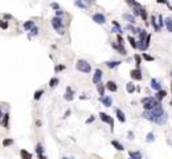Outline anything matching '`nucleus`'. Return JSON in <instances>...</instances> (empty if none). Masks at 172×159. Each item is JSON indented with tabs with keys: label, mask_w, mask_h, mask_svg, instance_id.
I'll return each mask as SVG.
<instances>
[{
	"label": "nucleus",
	"mask_w": 172,
	"mask_h": 159,
	"mask_svg": "<svg viewBox=\"0 0 172 159\" xmlns=\"http://www.w3.org/2000/svg\"><path fill=\"white\" fill-rule=\"evenodd\" d=\"M74 5L77 8H80V9H86L88 8V5L84 3V0H74Z\"/></svg>",
	"instance_id": "28"
},
{
	"label": "nucleus",
	"mask_w": 172,
	"mask_h": 159,
	"mask_svg": "<svg viewBox=\"0 0 172 159\" xmlns=\"http://www.w3.org/2000/svg\"><path fill=\"white\" fill-rule=\"evenodd\" d=\"M150 86H151V89H154L155 92L161 89V84L160 81H158L156 78H151V82H150Z\"/></svg>",
	"instance_id": "15"
},
{
	"label": "nucleus",
	"mask_w": 172,
	"mask_h": 159,
	"mask_svg": "<svg viewBox=\"0 0 172 159\" xmlns=\"http://www.w3.org/2000/svg\"><path fill=\"white\" fill-rule=\"evenodd\" d=\"M134 60H135V64H136V68H140V64H142V57L139 54H134Z\"/></svg>",
	"instance_id": "38"
},
{
	"label": "nucleus",
	"mask_w": 172,
	"mask_h": 159,
	"mask_svg": "<svg viewBox=\"0 0 172 159\" xmlns=\"http://www.w3.org/2000/svg\"><path fill=\"white\" fill-rule=\"evenodd\" d=\"M115 115H117V119H118L121 123H125V122H126V115H125V113H123L121 109H115Z\"/></svg>",
	"instance_id": "14"
},
{
	"label": "nucleus",
	"mask_w": 172,
	"mask_h": 159,
	"mask_svg": "<svg viewBox=\"0 0 172 159\" xmlns=\"http://www.w3.org/2000/svg\"><path fill=\"white\" fill-rule=\"evenodd\" d=\"M142 117L144 119H148L154 123H158V125H164L167 122V113L164 111V109L161 106V104L154 108L152 110H144Z\"/></svg>",
	"instance_id": "1"
},
{
	"label": "nucleus",
	"mask_w": 172,
	"mask_h": 159,
	"mask_svg": "<svg viewBox=\"0 0 172 159\" xmlns=\"http://www.w3.org/2000/svg\"><path fill=\"white\" fill-rule=\"evenodd\" d=\"M94 121H96V115H90V117H89V118H88V119H86V125H90V123H93Z\"/></svg>",
	"instance_id": "47"
},
{
	"label": "nucleus",
	"mask_w": 172,
	"mask_h": 159,
	"mask_svg": "<svg viewBox=\"0 0 172 159\" xmlns=\"http://www.w3.org/2000/svg\"><path fill=\"white\" fill-rule=\"evenodd\" d=\"M140 17L143 20H144V21H147V11H146L144 8H142V11H140Z\"/></svg>",
	"instance_id": "45"
},
{
	"label": "nucleus",
	"mask_w": 172,
	"mask_h": 159,
	"mask_svg": "<svg viewBox=\"0 0 172 159\" xmlns=\"http://www.w3.org/2000/svg\"><path fill=\"white\" fill-rule=\"evenodd\" d=\"M138 35H139V41H144L146 37L148 36V33H147V31H144V29H138Z\"/></svg>",
	"instance_id": "24"
},
{
	"label": "nucleus",
	"mask_w": 172,
	"mask_h": 159,
	"mask_svg": "<svg viewBox=\"0 0 172 159\" xmlns=\"http://www.w3.org/2000/svg\"><path fill=\"white\" fill-rule=\"evenodd\" d=\"M165 96H167V92L165 90H163V89H160V90H158L156 92V94H155V98H156L158 101H163L165 98Z\"/></svg>",
	"instance_id": "18"
},
{
	"label": "nucleus",
	"mask_w": 172,
	"mask_h": 159,
	"mask_svg": "<svg viewBox=\"0 0 172 159\" xmlns=\"http://www.w3.org/2000/svg\"><path fill=\"white\" fill-rule=\"evenodd\" d=\"M158 25H159V28H160V29H161V27L164 25V20H163V16H161V15L158 16Z\"/></svg>",
	"instance_id": "42"
},
{
	"label": "nucleus",
	"mask_w": 172,
	"mask_h": 159,
	"mask_svg": "<svg viewBox=\"0 0 172 159\" xmlns=\"http://www.w3.org/2000/svg\"><path fill=\"white\" fill-rule=\"evenodd\" d=\"M113 25H114V28H113V33H122V28H121V25H119L118 21H113Z\"/></svg>",
	"instance_id": "26"
},
{
	"label": "nucleus",
	"mask_w": 172,
	"mask_h": 159,
	"mask_svg": "<svg viewBox=\"0 0 172 159\" xmlns=\"http://www.w3.org/2000/svg\"><path fill=\"white\" fill-rule=\"evenodd\" d=\"M66 66L64 65V64H60V65H56V68H54V72L56 73H58V72H62V70H65Z\"/></svg>",
	"instance_id": "39"
},
{
	"label": "nucleus",
	"mask_w": 172,
	"mask_h": 159,
	"mask_svg": "<svg viewBox=\"0 0 172 159\" xmlns=\"http://www.w3.org/2000/svg\"><path fill=\"white\" fill-rule=\"evenodd\" d=\"M50 8H52V9H54V11H58V9H61V7H60V4L56 3V1H53V3H50Z\"/></svg>",
	"instance_id": "43"
},
{
	"label": "nucleus",
	"mask_w": 172,
	"mask_h": 159,
	"mask_svg": "<svg viewBox=\"0 0 172 159\" xmlns=\"http://www.w3.org/2000/svg\"><path fill=\"white\" fill-rule=\"evenodd\" d=\"M126 3L129 4L130 7H132V8H134V7H140V4L138 3L136 0H126Z\"/></svg>",
	"instance_id": "37"
},
{
	"label": "nucleus",
	"mask_w": 172,
	"mask_h": 159,
	"mask_svg": "<svg viewBox=\"0 0 172 159\" xmlns=\"http://www.w3.org/2000/svg\"><path fill=\"white\" fill-rule=\"evenodd\" d=\"M121 64H122V61H119V60H117V61H106L105 62V65H106L109 69H115V68H118Z\"/></svg>",
	"instance_id": "16"
},
{
	"label": "nucleus",
	"mask_w": 172,
	"mask_h": 159,
	"mask_svg": "<svg viewBox=\"0 0 172 159\" xmlns=\"http://www.w3.org/2000/svg\"><path fill=\"white\" fill-rule=\"evenodd\" d=\"M130 158L132 159H142V152L140 151H130L129 152Z\"/></svg>",
	"instance_id": "34"
},
{
	"label": "nucleus",
	"mask_w": 172,
	"mask_h": 159,
	"mask_svg": "<svg viewBox=\"0 0 172 159\" xmlns=\"http://www.w3.org/2000/svg\"><path fill=\"white\" fill-rule=\"evenodd\" d=\"M8 27H9V24H8V21H5V20H0V28L1 29H8Z\"/></svg>",
	"instance_id": "40"
},
{
	"label": "nucleus",
	"mask_w": 172,
	"mask_h": 159,
	"mask_svg": "<svg viewBox=\"0 0 172 159\" xmlns=\"http://www.w3.org/2000/svg\"><path fill=\"white\" fill-rule=\"evenodd\" d=\"M151 25H152L154 29H155L156 32L160 31V28H159V25H158V20H156V17H155V16H151Z\"/></svg>",
	"instance_id": "33"
},
{
	"label": "nucleus",
	"mask_w": 172,
	"mask_h": 159,
	"mask_svg": "<svg viewBox=\"0 0 172 159\" xmlns=\"http://www.w3.org/2000/svg\"><path fill=\"white\" fill-rule=\"evenodd\" d=\"M3 115H4V113L1 111V108H0V121H1V118H3Z\"/></svg>",
	"instance_id": "56"
},
{
	"label": "nucleus",
	"mask_w": 172,
	"mask_h": 159,
	"mask_svg": "<svg viewBox=\"0 0 172 159\" xmlns=\"http://www.w3.org/2000/svg\"><path fill=\"white\" fill-rule=\"evenodd\" d=\"M92 20L96 24L102 25V24L106 23V16L103 15V13H101V12H96V13H93V15H92Z\"/></svg>",
	"instance_id": "6"
},
{
	"label": "nucleus",
	"mask_w": 172,
	"mask_h": 159,
	"mask_svg": "<svg viewBox=\"0 0 172 159\" xmlns=\"http://www.w3.org/2000/svg\"><path fill=\"white\" fill-rule=\"evenodd\" d=\"M142 104H143L144 110H152L154 108H156L160 104V101H158L155 97H144L142 98Z\"/></svg>",
	"instance_id": "3"
},
{
	"label": "nucleus",
	"mask_w": 172,
	"mask_h": 159,
	"mask_svg": "<svg viewBox=\"0 0 172 159\" xmlns=\"http://www.w3.org/2000/svg\"><path fill=\"white\" fill-rule=\"evenodd\" d=\"M102 77H103V72H102V69H96V72H94V74H93V78H92V81H93V84L94 85H98L101 82V80H102Z\"/></svg>",
	"instance_id": "7"
},
{
	"label": "nucleus",
	"mask_w": 172,
	"mask_h": 159,
	"mask_svg": "<svg viewBox=\"0 0 172 159\" xmlns=\"http://www.w3.org/2000/svg\"><path fill=\"white\" fill-rule=\"evenodd\" d=\"M62 159H74V158H68V156H64Z\"/></svg>",
	"instance_id": "57"
},
{
	"label": "nucleus",
	"mask_w": 172,
	"mask_h": 159,
	"mask_svg": "<svg viewBox=\"0 0 172 159\" xmlns=\"http://www.w3.org/2000/svg\"><path fill=\"white\" fill-rule=\"evenodd\" d=\"M70 114H72V110H70V109H68V110L65 111V114H64V117H62V118H64V119H66V118H68Z\"/></svg>",
	"instance_id": "50"
},
{
	"label": "nucleus",
	"mask_w": 172,
	"mask_h": 159,
	"mask_svg": "<svg viewBox=\"0 0 172 159\" xmlns=\"http://www.w3.org/2000/svg\"><path fill=\"white\" fill-rule=\"evenodd\" d=\"M154 141H155V134H154V133H148L147 137H146V142H147V143H152Z\"/></svg>",
	"instance_id": "35"
},
{
	"label": "nucleus",
	"mask_w": 172,
	"mask_h": 159,
	"mask_svg": "<svg viewBox=\"0 0 172 159\" xmlns=\"http://www.w3.org/2000/svg\"><path fill=\"white\" fill-rule=\"evenodd\" d=\"M60 84V80H58L57 77H52L49 80V88L50 89H53V88H56V86Z\"/></svg>",
	"instance_id": "27"
},
{
	"label": "nucleus",
	"mask_w": 172,
	"mask_h": 159,
	"mask_svg": "<svg viewBox=\"0 0 172 159\" xmlns=\"http://www.w3.org/2000/svg\"><path fill=\"white\" fill-rule=\"evenodd\" d=\"M44 89H38V90H36L34 92V94H33V100L34 101H38V100H41L42 98V96H44Z\"/></svg>",
	"instance_id": "23"
},
{
	"label": "nucleus",
	"mask_w": 172,
	"mask_h": 159,
	"mask_svg": "<svg viewBox=\"0 0 172 159\" xmlns=\"http://www.w3.org/2000/svg\"><path fill=\"white\" fill-rule=\"evenodd\" d=\"M127 137H129V139H130V141H132V139L135 138V135H134V133H132V131H129V133H127Z\"/></svg>",
	"instance_id": "51"
},
{
	"label": "nucleus",
	"mask_w": 172,
	"mask_h": 159,
	"mask_svg": "<svg viewBox=\"0 0 172 159\" xmlns=\"http://www.w3.org/2000/svg\"><path fill=\"white\" fill-rule=\"evenodd\" d=\"M171 106H172V100H171Z\"/></svg>",
	"instance_id": "58"
},
{
	"label": "nucleus",
	"mask_w": 172,
	"mask_h": 159,
	"mask_svg": "<svg viewBox=\"0 0 172 159\" xmlns=\"http://www.w3.org/2000/svg\"><path fill=\"white\" fill-rule=\"evenodd\" d=\"M36 154H37V155H41V154H44V147H42L41 143L36 144Z\"/></svg>",
	"instance_id": "36"
},
{
	"label": "nucleus",
	"mask_w": 172,
	"mask_h": 159,
	"mask_svg": "<svg viewBox=\"0 0 172 159\" xmlns=\"http://www.w3.org/2000/svg\"><path fill=\"white\" fill-rule=\"evenodd\" d=\"M164 25H165V28H167V31L172 33V17H165Z\"/></svg>",
	"instance_id": "25"
},
{
	"label": "nucleus",
	"mask_w": 172,
	"mask_h": 159,
	"mask_svg": "<svg viewBox=\"0 0 172 159\" xmlns=\"http://www.w3.org/2000/svg\"><path fill=\"white\" fill-rule=\"evenodd\" d=\"M105 90H106V84L100 82V84L97 85V92L100 94V97H103V96H105Z\"/></svg>",
	"instance_id": "20"
},
{
	"label": "nucleus",
	"mask_w": 172,
	"mask_h": 159,
	"mask_svg": "<svg viewBox=\"0 0 172 159\" xmlns=\"http://www.w3.org/2000/svg\"><path fill=\"white\" fill-rule=\"evenodd\" d=\"M127 40H129L130 45L134 48V49H138V41L134 39V37H132V36H127Z\"/></svg>",
	"instance_id": "32"
},
{
	"label": "nucleus",
	"mask_w": 172,
	"mask_h": 159,
	"mask_svg": "<svg viewBox=\"0 0 172 159\" xmlns=\"http://www.w3.org/2000/svg\"><path fill=\"white\" fill-rule=\"evenodd\" d=\"M34 25H36V24H34L33 20H27V21L23 24V28L25 29V31H31V29L34 27Z\"/></svg>",
	"instance_id": "21"
},
{
	"label": "nucleus",
	"mask_w": 172,
	"mask_h": 159,
	"mask_svg": "<svg viewBox=\"0 0 172 159\" xmlns=\"http://www.w3.org/2000/svg\"><path fill=\"white\" fill-rule=\"evenodd\" d=\"M3 19L5 20V21H9V20H13V16H12L11 13H4V15H3Z\"/></svg>",
	"instance_id": "46"
},
{
	"label": "nucleus",
	"mask_w": 172,
	"mask_h": 159,
	"mask_svg": "<svg viewBox=\"0 0 172 159\" xmlns=\"http://www.w3.org/2000/svg\"><path fill=\"white\" fill-rule=\"evenodd\" d=\"M38 32H40V29H38V27H36L34 25L33 28H32L31 31H29V35H28V39H32V37H34V36L38 35Z\"/></svg>",
	"instance_id": "30"
},
{
	"label": "nucleus",
	"mask_w": 172,
	"mask_h": 159,
	"mask_svg": "<svg viewBox=\"0 0 172 159\" xmlns=\"http://www.w3.org/2000/svg\"><path fill=\"white\" fill-rule=\"evenodd\" d=\"M129 159H132V158H129Z\"/></svg>",
	"instance_id": "59"
},
{
	"label": "nucleus",
	"mask_w": 172,
	"mask_h": 159,
	"mask_svg": "<svg viewBox=\"0 0 172 159\" xmlns=\"http://www.w3.org/2000/svg\"><path fill=\"white\" fill-rule=\"evenodd\" d=\"M56 16H58V17H62V16H64V11H62V9H58V11H56Z\"/></svg>",
	"instance_id": "52"
},
{
	"label": "nucleus",
	"mask_w": 172,
	"mask_h": 159,
	"mask_svg": "<svg viewBox=\"0 0 172 159\" xmlns=\"http://www.w3.org/2000/svg\"><path fill=\"white\" fill-rule=\"evenodd\" d=\"M142 57L144 58L146 61H154V60H155L152 56H150V54H147V53H143V54H142Z\"/></svg>",
	"instance_id": "44"
},
{
	"label": "nucleus",
	"mask_w": 172,
	"mask_h": 159,
	"mask_svg": "<svg viewBox=\"0 0 172 159\" xmlns=\"http://www.w3.org/2000/svg\"><path fill=\"white\" fill-rule=\"evenodd\" d=\"M84 3L88 5V7H90V5H93V4H96V0H84Z\"/></svg>",
	"instance_id": "48"
},
{
	"label": "nucleus",
	"mask_w": 172,
	"mask_h": 159,
	"mask_svg": "<svg viewBox=\"0 0 172 159\" xmlns=\"http://www.w3.org/2000/svg\"><path fill=\"white\" fill-rule=\"evenodd\" d=\"M106 89L111 93H117L118 92V85L115 81H107L106 82Z\"/></svg>",
	"instance_id": "12"
},
{
	"label": "nucleus",
	"mask_w": 172,
	"mask_h": 159,
	"mask_svg": "<svg viewBox=\"0 0 172 159\" xmlns=\"http://www.w3.org/2000/svg\"><path fill=\"white\" fill-rule=\"evenodd\" d=\"M37 156H38V159H48L45 155H44V154H41V155H37Z\"/></svg>",
	"instance_id": "55"
},
{
	"label": "nucleus",
	"mask_w": 172,
	"mask_h": 159,
	"mask_svg": "<svg viewBox=\"0 0 172 159\" xmlns=\"http://www.w3.org/2000/svg\"><path fill=\"white\" fill-rule=\"evenodd\" d=\"M64 100L68 102H72L74 100V90L72 89V86H66V92L64 94Z\"/></svg>",
	"instance_id": "9"
},
{
	"label": "nucleus",
	"mask_w": 172,
	"mask_h": 159,
	"mask_svg": "<svg viewBox=\"0 0 172 159\" xmlns=\"http://www.w3.org/2000/svg\"><path fill=\"white\" fill-rule=\"evenodd\" d=\"M9 118H11L9 113H5L3 115V118H1V121H0V122H1V126H3L4 129H7V130L9 129Z\"/></svg>",
	"instance_id": "13"
},
{
	"label": "nucleus",
	"mask_w": 172,
	"mask_h": 159,
	"mask_svg": "<svg viewBox=\"0 0 172 159\" xmlns=\"http://www.w3.org/2000/svg\"><path fill=\"white\" fill-rule=\"evenodd\" d=\"M156 3H159V4H168V0H156Z\"/></svg>",
	"instance_id": "53"
},
{
	"label": "nucleus",
	"mask_w": 172,
	"mask_h": 159,
	"mask_svg": "<svg viewBox=\"0 0 172 159\" xmlns=\"http://www.w3.org/2000/svg\"><path fill=\"white\" fill-rule=\"evenodd\" d=\"M1 144H3V147H9V146L13 144V139H12V138H4Z\"/></svg>",
	"instance_id": "31"
},
{
	"label": "nucleus",
	"mask_w": 172,
	"mask_h": 159,
	"mask_svg": "<svg viewBox=\"0 0 172 159\" xmlns=\"http://www.w3.org/2000/svg\"><path fill=\"white\" fill-rule=\"evenodd\" d=\"M122 17L126 20V21H129V24H134L135 23V16L131 15V13H123Z\"/></svg>",
	"instance_id": "22"
},
{
	"label": "nucleus",
	"mask_w": 172,
	"mask_h": 159,
	"mask_svg": "<svg viewBox=\"0 0 172 159\" xmlns=\"http://www.w3.org/2000/svg\"><path fill=\"white\" fill-rule=\"evenodd\" d=\"M111 146H113L115 150H118V151H123V150H125V146H123L121 142H118V141H115V139L111 141Z\"/></svg>",
	"instance_id": "19"
},
{
	"label": "nucleus",
	"mask_w": 172,
	"mask_h": 159,
	"mask_svg": "<svg viewBox=\"0 0 172 159\" xmlns=\"http://www.w3.org/2000/svg\"><path fill=\"white\" fill-rule=\"evenodd\" d=\"M126 29L127 31H131L132 33H138V29H139V28H135V27H132L131 24H129V25H126Z\"/></svg>",
	"instance_id": "41"
},
{
	"label": "nucleus",
	"mask_w": 172,
	"mask_h": 159,
	"mask_svg": "<svg viewBox=\"0 0 172 159\" xmlns=\"http://www.w3.org/2000/svg\"><path fill=\"white\" fill-rule=\"evenodd\" d=\"M100 118L102 122H105V123H107L109 126H110V130L111 131H114V118L111 115H109V114H106L105 111H101L100 113Z\"/></svg>",
	"instance_id": "5"
},
{
	"label": "nucleus",
	"mask_w": 172,
	"mask_h": 159,
	"mask_svg": "<svg viewBox=\"0 0 172 159\" xmlns=\"http://www.w3.org/2000/svg\"><path fill=\"white\" fill-rule=\"evenodd\" d=\"M100 101L103 106L106 108H111L113 106V98L109 97V96H103V97H100Z\"/></svg>",
	"instance_id": "11"
},
{
	"label": "nucleus",
	"mask_w": 172,
	"mask_h": 159,
	"mask_svg": "<svg viewBox=\"0 0 172 159\" xmlns=\"http://www.w3.org/2000/svg\"><path fill=\"white\" fill-rule=\"evenodd\" d=\"M171 76H172V72H171Z\"/></svg>",
	"instance_id": "60"
},
{
	"label": "nucleus",
	"mask_w": 172,
	"mask_h": 159,
	"mask_svg": "<svg viewBox=\"0 0 172 159\" xmlns=\"http://www.w3.org/2000/svg\"><path fill=\"white\" fill-rule=\"evenodd\" d=\"M130 76H131L132 80H135V81H142V78H143V74H142L140 68H135V69H132L130 72Z\"/></svg>",
	"instance_id": "8"
},
{
	"label": "nucleus",
	"mask_w": 172,
	"mask_h": 159,
	"mask_svg": "<svg viewBox=\"0 0 172 159\" xmlns=\"http://www.w3.org/2000/svg\"><path fill=\"white\" fill-rule=\"evenodd\" d=\"M111 47L114 48L115 51L118 52L119 54H122V56H126L127 52L126 49H125V47H123V44H118V43H111Z\"/></svg>",
	"instance_id": "10"
},
{
	"label": "nucleus",
	"mask_w": 172,
	"mask_h": 159,
	"mask_svg": "<svg viewBox=\"0 0 172 159\" xmlns=\"http://www.w3.org/2000/svg\"><path fill=\"white\" fill-rule=\"evenodd\" d=\"M117 41H118V44H125V43H123V37H122V35H121V33H118V35H117Z\"/></svg>",
	"instance_id": "49"
},
{
	"label": "nucleus",
	"mask_w": 172,
	"mask_h": 159,
	"mask_svg": "<svg viewBox=\"0 0 172 159\" xmlns=\"http://www.w3.org/2000/svg\"><path fill=\"white\" fill-rule=\"evenodd\" d=\"M20 156H21V159H33V155L28 150H25V148L20 150Z\"/></svg>",
	"instance_id": "17"
},
{
	"label": "nucleus",
	"mask_w": 172,
	"mask_h": 159,
	"mask_svg": "<svg viewBox=\"0 0 172 159\" xmlns=\"http://www.w3.org/2000/svg\"><path fill=\"white\" fill-rule=\"evenodd\" d=\"M76 69L78 70V72H81V73H92V65L89 64L86 60H84V58H80V60H77L76 62Z\"/></svg>",
	"instance_id": "2"
},
{
	"label": "nucleus",
	"mask_w": 172,
	"mask_h": 159,
	"mask_svg": "<svg viewBox=\"0 0 172 159\" xmlns=\"http://www.w3.org/2000/svg\"><path fill=\"white\" fill-rule=\"evenodd\" d=\"M52 27L57 31L58 35H65V29H64V20L62 17H58V16H54L52 19Z\"/></svg>",
	"instance_id": "4"
},
{
	"label": "nucleus",
	"mask_w": 172,
	"mask_h": 159,
	"mask_svg": "<svg viewBox=\"0 0 172 159\" xmlns=\"http://www.w3.org/2000/svg\"><path fill=\"white\" fill-rule=\"evenodd\" d=\"M88 96H85V94H82V96H80V100H88Z\"/></svg>",
	"instance_id": "54"
},
{
	"label": "nucleus",
	"mask_w": 172,
	"mask_h": 159,
	"mask_svg": "<svg viewBox=\"0 0 172 159\" xmlns=\"http://www.w3.org/2000/svg\"><path fill=\"white\" fill-rule=\"evenodd\" d=\"M126 90H127V93H134L135 90H136V88H135L134 85V82H127L126 84Z\"/></svg>",
	"instance_id": "29"
}]
</instances>
